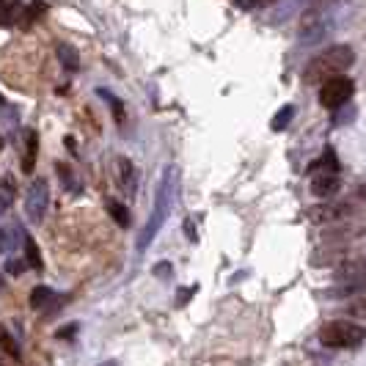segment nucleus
I'll return each instance as SVG.
<instances>
[{
	"mask_svg": "<svg viewBox=\"0 0 366 366\" xmlns=\"http://www.w3.org/2000/svg\"><path fill=\"white\" fill-rule=\"evenodd\" d=\"M333 3H336V0H314L311 6H333Z\"/></svg>",
	"mask_w": 366,
	"mask_h": 366,
	"instance_id": "nucleus-24",
	"label": "nucleus"
},
{
	"mask_svg": "<svg viewBox=\"0 0 366 366\" xmlns=\"http://www.w3.org/2000/svg\"><path fill=\"white\" fill-rule=\"evenodd\" d=\"M116 174H119V185L127 190V196H133L135 185H138V176H135L133 163L124 160V157H119V160H116Z\"/></svg>",
	"mask_w": 366,
	"mask_h": 366,
	"instance_id": "nucleus-10",
	"label": "nucleus"
},
{
	"mask_svg": "<svg viewBox=\"0 0 366 366\" xmlns=\"http://www.w3.org/2000/svg\"><path fill=\"white\" fill-rule=\"evenodd\" d=\"M353 61H355V53L350 44H331L306 64L303 80L311 86H320L322 80H328L333 74H344V69L353 67Z\"/></svg>",
	"mask_w": 366,
	"mask_h": 366,
	"instance_id": "nucleus-2",
	"label": "nucleus"
},
{
	"mask_svg": "<svg viewBox=\"0 0 366 366\" xmlns=\"http://www.w3.org/2000/svg\"><path fill=\"white\" fill-rule=\"evenodd\" d=\"M289 116H292V107H284V113H281V116H275L273 127H275V130H281V127H284V124L289 122Z\"/></svg>",
	"mask_w": 366,
	"mask_h": 366,
	"instance_id": "nucleus-20",
	"label": "nucleus"
},
{
	"mask_svg": "<svg viewBox=\"0 0 366 366\" xmlns=\"http://www.w3.org/2000/svg\"><path fill=\"white\" fill-rule=\"evenodd\" d=\"M22 6L17 0H0V28H11L14 22H20Z\"/></svg>",
	"mask_w": 366,
	"mask_h": 366,
	"instance_id": "nucleus-11",
	"label": "nucleus"
},
{
	"mask_svg": "<svg viewBox=\"0 0 366 366\" xmlns=\"http://www.w3.org/2000/svg\"><path fill=\"white\" fill-rule=\"evenodd\" d=\"M336 190H339V163L333 152H328L311 166V193L320 199H331Z\"/></svg>",
	"mask_w": 366,
	"mask_h": 366,
	"instance_id": "nucleus-5",
	"label": "nucleus"
},
{
	"mask_svg": "<svg viewBox=\"0 0 366 366\" xmlns=\"http://www.w3.org/2000/svg\"><path fill=\"white\" fill-rule=\"evenodd\" d=\"M333 31V11L331 6H311L298 25V41L300 47H314L325 41Z\"/></svg>",
	"mask_w": 366,
	"mask_h": 366,
	"instance_id": "nucleus-3",
	"label": "nucleus"
},
{
	"mask_svg": "<svg viewBox=\"0 0 366 366\" xmlns=\"http://www.w3.org/2000/svg\"><path fill=\"white\" fill-rule=\"evenodd\" d=\"M47 204H50V188L44 179H34L28 193H25V215L34 221V223H41L44 221V212H47Z\"/></svg>",
	"mask_w": 366,
	"mask_h": 366,
	"instance_id": "nucleus-7",
	"label": "nucleus"
},
{
	"mask_svg": "<svg viewBox=\"0 0 366 366\" xmlns=\"http://www.w3.org/2000/svg\"><path fill=\"white\" fill-rule=\"evenodd\" d=\"M50 300H53V289L50 287H36L34 292H31V306L34 308H44Z\"/></svg>",
	"mask_w": 366,
	"mask_h": 366,
	"instance_id": "nucleus-17",
	"label": "nucleus"
},
{
	"mask_svg": "<svg viewBox=\"0 0 366 366\" xmlns=\"http://www.w3.org/2000/svg\"><path fill=\"white\" fill-rule=\"evenodd\" d=\"M22 245H25V259H28V267L41 270V267H44V262H41V254H39V245L34 242V237H28V234H25Z\"/></svg>",
	"mask_w": 366,
	"mask_h": 366,
	"instance_id": "nucleus-15",
	"label": "nucleus"
},
{
	"mask_svg": "<svg viewBox=\"0 0 366 366\" xmlns=\"http://www.w3.org/2000/svg\"><path fill=\"white\" fill-rule=\"evenodd\" d=\"M358 196H361V199H366V185L361 188V190H358Z\"/></svg>",
	"mask_w": 366,
	"mask_h": 366,
	"instance_id": "nucleus-25",
	"label": "nucleus"
},
{
	"mask_svg": "<svg viewBox=\"0 0 366 366\" xmlns=\"http://www.w3.org/2000/svg\"><path fill=\"white\" fill-rule=\"evenodd\" d=\"M3 105H6V102H3V97H0V107H3Z\"/></svg>",
	"mask_w": 366,
	"mask_h": 366,
	"instance_id": "nucleus-28",
	"label": "nucleus"
},
{
	"mask_svg": "<svg viewBox=\"0 0 366 366\" xmlns=\"http://www.w3.org/2000/svg\"><path fill=\"white\" fill-rule=\"evenodd\" d=\"M336 278L339 281H366V256L341 262L336 270Z\"/></svg>",
	"mask_w": 366,
	"mask_h": 366,
	"instance_id": "nucleus-8",
	"label": "nucleus"
},
{
	"mask_svg": "<svg viewBox=\"0 0 366 366\" xmlns=\"http://www.w3.org/2000/svg\"><path fill=\"white\" fill-rule=\"evenodd\" d=\"M176 193H179V171L171 166L163 171V179H160V188H157V196H155V209H152V215H149L143 232L138 237V248H140V251H143L146 245H152V240L160 234L163 223H166L171 209H174Z\"/></svg>",
	"mask_w": 366,
	"mask_h": 366,
	"instance_id": "nucleus-1",
	"label": "nucleus"
},
{
	"mask_svg": "<svg viewBox=\"0 0 366 366\" xmlns=\"http://www.w3.org/2000/svg\"><path fill=\"white\" fill-rule=\"evenodd\" d=\"M55 171H58V176L64 179V185H67V190H72V193H77V190H80V185L74 182V174H72V171H69V168L64 166V163H61V166H55Z\"/></svg>",
	"mask_w": 366,
	"mask_h": 366,
	"instance_id": "nucleus-19",
	"label": "nucleus"
},
{
	"mask_svg": "<svg viewBox=\"0 0 366 366\" xmlns=\"http://www.w3.org/2000/svg\"><path fill=\"white\" fill-rule=\"evenodd\" d=\"M366 328L358 322H347V320H333L328 325L320 328V341L333 350H353L358 344H364Z\"/></svg>",
	"mask_w": 366,
	"mask_h": 366,
	"instance_id": "nucleus-4",
	"label": "nucleus"
},
{
	"mask_svg": "<svg viewBox=\"0 0 366 366\" xmlns=\"http://www.w3.org/2000/svg\"><path fill=\"white\" fill-rule=\"evenodd\" d=\"M36 149H39V138H36L34 130H28V135H25V157H22V171H25V174H31V171H34Z\"/></svg>",
	"mask_w": 366,
	"mask_h": 366,
	"instance_id": "nucleus-12",
	"label": "nucleus"
},
{
	"mask_svg": "<svg viewBox=\"0 0 366 366\" xmlns=\"http://www.w3.org/2000/svg\"><path fill=\"white\" fill-rule=\"evenodd\" d=\"M355 94V83L347 74H333L328 80L320 83V105L328 110H339Z\"/></svg>",
	"mask_w": 366,
	"mask_h": 366,
	"instance_id": "nucleus-6",
	"label": "nucleus"
},
{
	"mask_svg": "<svg viewBox=\"0 0 366 366\" xmlns=\"http://www.w3.org/2000/svg\"><path fill=\"white\" fill-rule=\"evenodd\" d=\"M107 212H110V215H113V221H116V223H119V226H127V221H130V218H127V209H124V204H119V201H107Z\"/></svg>",
	"mask_w": 366,
	"mask_h": 366,
	"instance_id": "nucleus-18",
	"label": "nucleus"
},
{
	"mask_svg": "<svg viewBox=\"0 0 366 366\" xmlns=\"http://www.w3.org/2000/svg\"><path fill=\"white\" fill-rule=\"evenodd\" d=\"M44 14V3H31V6H22V14H20V25L22 28H31L36 20Z\"/></svg>",
	"mask_w": 366,
	"mask_h": 366,
	"instance_id": "nucleus-14",
	"label": "nucleus"
},
{
	"mask_svg": "<svg viewBox=\"0 0 366 366\" xmlns=\"http://www.w3.org/2000/svg\"><path fill=\"white\" fill-rule=\"evenodd\" d=\"M350 314H355V317H366V295H364L361 303H355V306L350 308Z\"/></svg>",
	"mask_w": 366,
	"mask_h": 366,
	"instance_id": "nucleus-22",
	"label": "nucleus"
},
{
	"mask_svg": "<svg viewBox=\"0 0 366 366\" xmlns=\"http://www.w3.org/2000/svg\"><path fill=\"white\" fill-rule=\"evenodd\" d=\"M259 3H275V0H259Z\"/></svg>",
	"mask_w": 366,
	"mask_h": 366,
	"instance_id": "nucleus-26",
	"label": "nucleus"
},
{
	"mask_svg": "<svg viewBox=\"0 0 366 366\" xmlns=\"http://www.w3.org/2000/svg\"><path fill=\"white\" fill-rule=\"evenodd\" d=\"M22 262H14V259H8L6 262V273H11V275H22Z\"/></svg>",
	"mask_w": 366,
	"mask_h": 366,
	"instance_id": "nucleus-21",
	"label": "nucleus"
},
{
	"mask_svg": "<svg viewBox=\"0 0 366 366\" xmlns=\"http://www.w3.org/2000/svg\"><path fill=\"white\" fill-rule=\"evenodd\" d=\"M8 204H11V196H8V193H0V218L8 212Z\"/></svg>",
	"mask_w": 366,
	"mask_h": 366,
	"instance_id": "nucleus-23",
	"label": "nucleus"
},
{
	"mask_svg": "<svg viewBox=\"0 0 366 366\" xmlns=\"http://www.w3.org/2000/svg\"><path fill=\"white\" fill-rule=\"evenodd\" d=\"M0 152H3V138H0Z\"/></svg>",
	"mask_w": 366,
	"mask_h": 366,
	"instance_id": "nucleus-27",
	"label": "nucleus"
},
{
	"mask_svg": "<svg viewBox=\"0 0 366 366\" xmlns=\"http://www.w3.org/2000/svg\"><path fill=\"white\" fill-rule=\"evenodd\" d=\"M350 212H353L350 204H325V207L314 209L311 218H314L317 223H328V221H341V218H347Z\"/></svg>",
	"mask_w": 366,
	"mask_h": 366,
	"instance_id": "nucleus-9",
	"label": "nucleus"
},
{
	"mask_svg": "<svg viewBox=\"0 0 366 366\" xmlns=\"http://www.w3.org/2000/svg\"><path fill=\"white\" fill-rule=\"evenodd\" d=\"M55 53H58V58L64 61V67H67V69H77V67H80V58L74 55V50H72L69 44H58V47H55Z\"/></svg>",
	"mask_w": 366,
	"mask_h": 366,
	"instance_id": "nucleus-16",
	"label": "nucleus"
},
{
	"mask_svg": "<svg viewBox=\"0 0 366 366\" xmlns=\"http://www.w3.org/2000/svg\"><path fill=\"white\" fill-rule=\"evenodd\" d=\"M0 289H3V278H0Z\"/></svg>",
	"mask_w": 366,
	"mask_h": 366,
	"instance_id": "nucleus-29",
	"label": "nucleus"
},
{
	"mask_svg": "<svg viewBox=\"0 0 366 366\" xmlns=\"http://www.w3.org/2000/svg\"><path fill=\"white\" fill-rule=\"evenodd\" d=\"M0 350L8 355V358H14V361H20L22 358V350H20V344H17V339L11 336V333L6 331L3 325H0Z\"/></svg>",
	"mask_w": 366,
	"mask_h": 366,
	"instance_id": "nucleus-13",
	"label": "nucleus"
}]
</instances>
